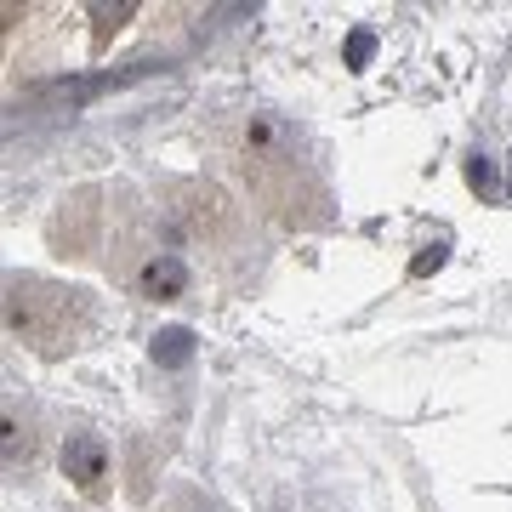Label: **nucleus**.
Here are the masks:
<instances>
[{
    "label": "nucleus",
    "mask_w": 512,
    "mask_h": 512,
    "mask_svg": "<svg viewBox=\"0 0 512 512\" xmlns=\"http://www.w3.org/2000/svg\"><path fill=\"white\" fill-rule=\"evenodd\" d=\"M131 285L148 302H177V296H188L194 274H188V262L177 251H143V262L131 268Z\"/></svg>",
    "instance_id": "1"
},
{
    "label": "nucleus",
    "mask_w": 512,
    "mask_h": 512,
    "mask_svg": "<svg viewBox=\"0 0 512 512\" xmlns=\"http://www.w3.org/2000/svg\"><path fill=\"white\" fill-rule=\"evenodd\" d=\"M63 478L80 495H103V478H109V444H103V433H69L63 439Z\"/></svg>",
    "instance_id": "2"
},
{
    "label": "nucleus",
    "mask_w": 512,
    "mask_h": 512,
    "mask_svg": "<svg viewBox=\"0 0 512 512\" xmlns=\"http://www.w3.org/2000/svg\"><path fill=\"white\" fill-rule=\"evenodd\" d=\"M148 353H154V365H160V370H183V365H194V353H200V336H194L188 325H165V330H154Z\"/></svg>",
    "instance_id": "3"
},
{
    "label": "nucleus",
    "mask_w": 512,
    "mask_h": 512,
    "mask_svg": "<svg viewBox=\"0 0 512 512\" xmlns=\"http://www.w3.org/2000/svg\"><path fill=\"white\" fill-rule=\"evenodd\" d=\"M370 57H376V35H370V29L348 35V69H365Z\"/></svg>",
    "instance_id": "4"
},
{
    "label": "nucleus",
    "mask_w": 512,
    "mask_h": 512,
    "mask_svg": "<svg viewBox=\"0 0 512 512\" xmlns=\"http://www.w3.org/2000/svg\"><path fill=\"white\" fill-rule=\"evenodd\" d=\"M439 268H444V245H421V256L410 262V274H416V279L439 274Z\"/></svg>",
    "instance_id": "5"
},
{
    "label": "nucleus",
    "mask_w": 512,
    "mask_h": 512,
    "mask_svg": "<svg viewBox=\"0 0 512 512\" xmlns=\"http://www.w3.org/2000/svg\"><path fill=\"white\" fill-rule=\"evenodd\" d=\"M467 183H473V188H490V160H484V154H473V160H467Z\"/></svg>",
    "instance_id": "6"
},
{
    "label": "nucleus",
    "mask_w": 512,
    "mask_h": 512,
    "mask_svg": "<svg viewBox=\"0 0 512 512\" xmlns=\"http://www.w3.org/2000/svg\"><path fill=\"white\" fill-rule=\"evenodd\" d=\"M211 512H217V507H211Z\"/></svg>",
    "instance_id": "7"
}]
</instances>
